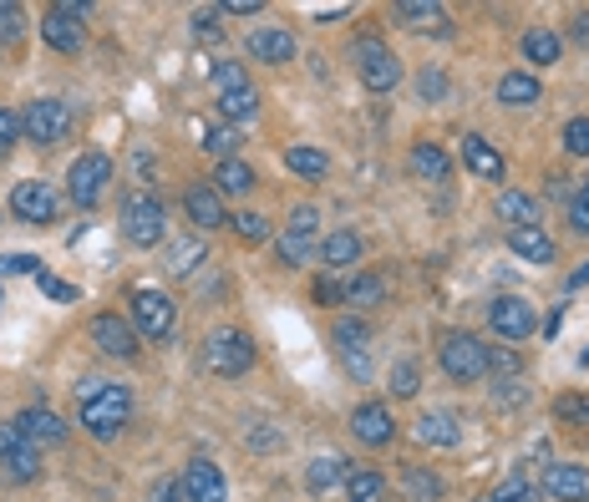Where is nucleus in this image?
Segmentation results:
<instances>
[{
  "instance_id": "nucleus-1",
  "label": "nucleus",
  "mask_w": 589,
  "mask_h": 502,
  "mask_svg": "<svg viewBox=\"0 0 589 502\" xmlns=\"http://www.w3.org/2000/svg\"><path fill=\"white\" fill-rule=\"evenodd\" d=\"M77 417L97 442H118L128 417H133V391L118 381H102V376H87L77 386Z\"/></svg>"
},
{
  "instance_id": "nucleus-2",
  "label": "nucleus",
  "mask_w": 589,
  "mask_h": 502,
  "mask_svg": "<svg viewBox=\"0 0 589 502\" xmlns=\"http://www.w3.org/2000/svg\"><path fill=\"white\" fill-rule=\"evenodd\" d=\"M437 360H443V376L457 386H473L488 376V346L473 330H447L443 346H437Z\"/></svg>"
},
{
  "instance_id": "nucleus-3",
  "label": "nucleus",
  "mask_w": 589,
  "mask_h": 502,
  "mask_svg": "<svg viewBox=\"0 0 589 502\" xmlns=\"http://www.w3.org/2000/svg\"><path fill=\"white\" fill-rule=\"evenodd\" d=\"M163 234H169V208L153 193H133L122 204V239L133 249H153V244H163Z\"/></svg>"
},
{
  "instance_id": "nucleus-4",
  "label": "nucleus",
  "mask_w": 589,
  "mask_h": 502,
  "mask_svg": "<svg viewBox=\"0 0 589 502\" xmlns=\"http://www.w3.org/2000/svg\"><path fill=\"white\" fill-rule=\"evenodd\" d=\"M254 340L244 330H214L204 340V366L214 376H224V381H234V376H244V371H254Z\"/></svg>"
},
{
  "instance_id": "nucleus-5",
  "label": "nucleus",
  "mask_w": 589,
  "mask_h": 502,
  "mask_svg": "<svg viewBox=\"0 0 589 502\" xmlns=\"http://www.w3.org/2000/svg\"><path fill=\"white\" fill-rule=\"evenodd\" d=\"M92 16V6H82V0H61V6H51L47 16H41V41H47L51 51H61V57H77L82 51V21Z\"/></svg>"
},
{
  "instance_id": "nucleus-6",
  "label": "nucleus",
  "mask_w": 589,
  "mask_h": 502,
  "mask_svg": "<svg viewBox=\"0 0 589 502\" xmlns=\"http://www.w3.org/2000/svg\"><path fill=\"white\" fill-rule=\"evenodd\" d=\"M108 183H112V157L108 153H82L72 167H67V198H72L77 208L102 204Z\"/></svg>"
},
{
  "instance_id": "nucleus-7",
  "label": "nucleus",
  "mask_w": 589,
  "mask_h": 502,
  "mask_svg": "<svg viewBox=\"0 0 589 502\" xmlns=\"http://www.w3.org/2000/svg\"><path fill=\"white\" fill-rule=\"evenodd\" d=\"M21 127L37 147H57V143H67V132H72V107H67L61 96H37V102L21 112Z\"/></svg>"
},
{
  "instance_id": "nucleus-8",
  "label": "nucleus",
  "mask_w": 589,
  "mask_h": 502,
  "mask_svg": "<svg viewBox=\"0 0 589 502\" xmlns=\"http://www.w3.org/2000/svg\"><path fill=\"white\" fill-rule=\"evenodd\" d=\"M351 61H356V72H362V82L372 86V92H392V86L402 82L397 51L386 47V41H376V37H362V41H356V47H351Z\"/></svg>"
},
{
  "instance_id": "nucleus-9",
  "label": "nucleus",
  "mask_w": 589,
  "mask_h": 502,
  "mask_svg": "<svg viewBox=\"0 0 589 502\" xmlns=\"http://www.w3.org/2000/svg\"><path fill=\"white\" fill-rule=\"evenodd\" d=\"M173 325H179V310H173V299L163 289L143 285L133 289V330L148 335V340H169Z\"/></svg>"
},
{
  "instance_id": "nucleus-10",
  "label": "nucleus",
  "mask_w": 589,
  "mask_h": 502,
  "mask_svg": "<svg viewBox=\"0 0 589 502\" xmlns=\"http://www.w3.org/2000/svg\"><path fill=\"white\" fill-rule=\"evenodd\" d=\"M11 214L21 224H57L61 218V193L47 178H26L11 188Z\"/></svg>"
},
{
  "instance_id": "nucleus-11",
  "label": "nucleus",
  "mask_w": 589,
  "mask_h": 502,
  "mask_svg": "<svg viewBox=\"0 0 589 502\" xmlns=\"http://www.w3.org/2000/svg\"><path fill=\"white\" fill-rule=\"evenodd\" d=\"M336 350H341V360H346V371L356 376V381H372V325L362 320V315H341L336 320Z\"/></svg>"
},
{
  "instance_id": "nucleus-12",
  "label": "nucleus",
  "mask_w": 589,
  "mask_h": 502,
  "mask_svg": "<svg viewBox=\"0 0 589 502\" xmlns=\"http://www.w3.org/2000/svg\"><path fill=\"white\" fill-rule=\"evenodd\" d=\"M0 472H6V482H37L41 478V447L26 442L11 421L0 427Z\"/></svg>"
},
{
  "instance_id": "nucleus-13",
  "label": "nucleus",
  "mask_w": 589,
  "mask_h": 502,
  "mask_svg": "<svg viewBox=\"0 0 589 502\" xmlns=\"http://www.w3.org/2000/svg\"><path fill=\"white\" fill-rule=\"evenodd\" d=\"M488 325H494L504 340H529V335L539 330V315H534V305L524 295H498L494 305H488Z\"/></svg>"
},
{
  "instance_id": "nucleus-14",
  "label": "nucleus",
  "mask_w": 589,
  "mask_h": 502,
  "mask_svg": "<svg viewBox=\"0 0 589 502\" xmlns=\"http://www.w3.org/2000/svg\"><path fill=\"white\" fill-rule=\"evenodd\" d=\"M183 214H189V224L199 228V234H214V228L229 224L224 193H219L214 183H189V188H183Z\"/></svg>"
},
{
  "instance_id": "nucleus-15",
  "label": "nucleus",
  "mask_w": 589,
  "mask_h": 502,
  "mask_svg": "<svg viewBox=\"0 0 589 502\" xmlns=\"http://www.w3.org/2000/svg\"><path fill=\"white\" fill-rule=\"evenodd\" d=\"M351 437L366 447H392L397 442V417H392V407H382V401H362V407L351 411Z\"/></svg>"
},
{
  "instance_id": "nucleus-16",
  "label": "nucleus",
  "mask_w": 589,
  "mask_h": 502,
  "mask_svg": "<svg viewBox=\"0 0 589 502\" xmlns=\"http://www.w3.org/2000/svg\"><path fill=\"white\" fill-rule=\"evenodd\" d=\"M92 346L112 360H133L138 356V330L133 320H122V315H97L92 320Z\"/></svg>"
},
{
  "instance_id": "nucleus-17",
  "label": "nucleus",
  "mask_w": 589,
  "mask_h": 502,
  "mask_svg": "<svg viewBox=\"0 0 589 502\" xmlns=\"http://www.w3.org/2000/svg\"><path fill=\"white\" fill-rule=\"evenodd\" d=\"M183 492H189V502H229V482L209 457H193L183 467Z\"/></svg>"
},
{
  "instance_id": "nucleus-18",
  "label": "nucleus",
  "mask_w": 589,
  "mask_h": 502,
  "mask_svg": "<svg viewBox=\"0 0 589 502\" xmlns=\"http://www.w3.org/2000/svg\"><path fill=\"white\" fill-rule=\"evenodd\" d=\"M463 163H468V173H473V178H483V183H504L508 178L504 153H498L483 132H468V137H463Z\"/></svg>"
},
{
  "instance_id": "nucleus-19",
  "label": "nucleus",
  "mask_w": 589,
  "mask_h": 502,
  "mask_svg": "<svg viewBox=\"0 0 589 502\" xmlns=\"http://www.w3.org/2000/svg\"><path fill=\"white\" fill-rule=\"evenodd\" d=\"M544 492L559 498V502H589V467L549 462V467H544Z\"/></svg>"
},
{
  "instance_id": "nucleus-20",
  "label": "nucleus",
  "mask_w": 589,
  "mask_h": 502,
  "mask_svg": "<svg viewBox=\"0 0 589 502\" xmlns=\"http://www.w3.org/2000/svg\"><path fill=\"white\" fill-rule=\"evenodd\" d=\"M11 427L21 431L26 442H37V447H61V442H67V421H61L57 411H47V407H26Z\"/></svg>"
},
{
  "instance_id": "nucleus-21",
  "label": "nucleus",
  "mask_w": 589,
  "mask_h": 502,
  "mask_svg": "<svg viewBox=\"0 0 589 502\" xmlns=\"http://www.w3.org/2000/svg\"><path fill=\"white\" fill-rule=\"evenodd\" d=\"M244 51H250L254 61H265V66H285V61H295V37L280 31V25H260V31H250Z\"/></svg>"
},
{
  "instance_id": "nucleus-22",
  "label": "nucleus",
  "mask_w": 589,
  "mask_h": 502,
  "mask_svg": "<svg viewBox=\"0 0 589 502\" xmlns=\"http://www.w3.org/2000/svg\"><path fill=\"white\" fill-rule=\"evenodd\" d=\"M494 208H498V218H504L508 228H539V224H544V208H539V198H534V193L504 188Z\"/></svg>"
},
{
  "instance_id": "nucleus-23",
  "label": "nucleus",
  "mask_w": 589,
  "mask_h": 502,
  "mask_svg": "<svg viewBox=\"0 0 589 502\" xmlns=\"http://www.w3.org/2000/svg\"><path fill=\"white\" fill-rule=\"evenodd\" d=\"M412 437H417L422 447H457L463 442V427H457L453 417H447V411H422L417 421H412Z\"/></svg>"
},
{
  "instance_id": "nucleus-24",
  "label": "nucleus",
  "mask_w": 589,
  "mask_h": 502,
  "mask_svg": "<svg viewBox=\"0 0 589 502\" xmlns=\"http://www.w3.org/2000/svg\"><path fill=\"white\" fill-rule=\"evenodd\" d=\"M508 249H514L518 259H529V264H554V259H559V244L544 234V224L539 228H508Z\"/></svg>"
},
{
  "instance_id": "nucleus-25",
  "label": "nucleus",
  "mask_w": 589,
  "mask_h": 502,
  "mask_svg": "<svg viewBox=\"0 0 589 502\" xmlns=\"http://www.w3.org/2000/svg\"><path fill=\"white\" fill-rule=\"evenodd\" d=\"M412 173L417 178H427V183H447L453 178V157H447V147L443 143H412Z\"/></svg>"
},
{
  "instance_id": "nucleus-26",
  "label": "nucleus",
  "mask_w": 589,
  "mask_h": 502,
  "mask_svg": "<svg viewBox=\"0 0 589 502\" xmlns=\"http://www.w3.org/2000/svg\"><path fill=\"white\" fill-rule=\"evenodd\" d=\"M392 16H397L407 31H447V11L437 6V0H397L392 6Z\"/></svg>"
},
{
  "instance_id": "nucleus-27",
  "label": "nucleus",
  "mask_w": 589,
  "mask_h": 502,
  "mask_svg": "<svg viewBox=\"0 0 589 502\" xmlns=\"http://www.w3.org/2000/svg\"><path fill=\"white\" fill-rule=\"evenodd\" d=\"M539 96H544L539 76H529V72H504L498 76V102H504V107H534Z\"/></svg>"
},
{
  "instance_id": "nucleus-28",
  "label": "nucleus",
  "mask_w": 589,
  "mask_h": 502,
  "mask_svg": "<svg viewBox=\"0 0 589 502\" xmlns=\"http://www.w3.org/2000/svg\"><path fill=\"white\" fill-rule=\"evenodd\" d=\"M346 502H386V478L376 467H356L346 472Z\"/></svg>"
},
{
  "instance_id": "nucleus-29",
  "label": "nucleus",
  "mask_w": 589,
  "mask_h": 502,
  "mask_svg": "<svg viewBox=\"0 0 589 502\" xmlns=\"http://www.w3.org/2000/svg\"><path fill=\"white\" fill-rule=\"evenodd\" d=\"M254 183H260V178H254V167H250V163H240V157H229V163H219V167H214V188L224 193V198H244V193H250Z\"/></svg>"
},
{
  "instance_id": "nucleus-30",
  "label": "nucleus",
  "mask_w": 589,
  "mask_h": 502,
  "mask_svg": "<svg viewBox=\"0 0 589 502\" xmlns=\"http://www.w3.org/2000/svg\"><path fill=\"white\" fill-rule=\"evenodd\" d=\"M321 259L331 264V269H346V264H356V259H362V239H356L351 228H336V234H325Z\"/></svg>"
},
{
  "instance_id": "nucleus-31",
  "label": "nucleus",
  "mask_w": 589,
  "mask_h": 502,
  "mask_svg": "<svg viewBox=\"0 0 589 502\" xmlns=\"http://www.w3.org/2000/svg\"><path fill=\"white\" fill-rule=\"evenodd\" d=\"M219 117H224L229 127L254 122V117H260V92H254V86H244V92H224V96H219Z\"/></svg>"
},
{
  "instance_id": "nucleus-32",
  "label": "nucleus",
  "mask_w": 589,
  "mask_h": 502,
  "mask_svg": "<svg viewBox=\"0 0 589 502\" xmlns=\"http://www.w3.org/2000/svg\"><path fill=\"white\" fill-rule=\"evenodd\" d=\"M346 472H351L346 457H315V462L305 467V488H311V492H331L336 482H346Z\"/></svg>"
},
{
  "instance_id": "nucleus-33",
  "label": "nucleus",
  "mask_w": 589,
  "mask_h": 502,
  "mask_svg": "<svg viewBox=\"0 0 589 502\" xmlns=\"http://www.w3.org/2000/svg\"><path fill=\"white\" fill-rule=\"evenodd\" d=\"M204 259H209L204 239H173V244H169V264H163V269L183 279V275H193V269H199Z\"/></svg>"
},
{
  "instance_id": "nucleus-34",
  "label": "nucleus",
  "mask_w": 589,
  "mask_h": 502,
  "mask_svg": "<svg viewBox=\"0 0 589 502\" xmlns=\"http://www.w3.org/2000/svg\"><path fill=\"white\" fill-rule=\"evenodd\" d=\"M285 167L295 173V178H311L315 183V178H325V173H331V157H325L321 147H301V143H295L285 153Z\"/></svg>"
},
{
  "instance_id": "nucleus-35",
  "label": "nucleus",
  "mask_w": 589,
  "mask_h": 502,
  "mask_svg": "<svg viewBox=\"0 0 589 502\" xmlns=\"http://www.w3.org/2000/svg\"><path fill=\"white\" fill-rule=\"evenodd\" d=\"M402 492H407L412 502H437V498H443V482H437L427 467L407 462V467H402Z\"/></svg>"
},
{
  "instance_id": "nucleus-36",
  "label": "nucleus",
  "mask_w": 589,
  "mask_h": 502,
  "mask_svg": "<svg viewBox=\"0 0 589 502\" xmlns=\"http://www.w3.org/2000/svg\"><path fill=\"white\" fill-rule=\"evenodd\" d=\"M559 37H554L549 25H534V31H524V57L529 61H539V66H554V61H559Z\"/></svg>"
},
{
  "instance_id": "nucleus-37",
  "label": "nucleus",
  "mask_w": 589,
  "mask_h": 502,
  "mask_svg": "<svg viewBox=\"0 0 589 502\" xmlns=\"http://www.w3.org/2000/svg\"><path fill=\"white\" fill-rule=\"evenodd\" d=\"M386 386H392V396H397V401H412V396L422 391V366L412 356H402L397 366H392V376H386Z\"/></svg>"
},
{
  "instance_id": "nucleus-38",
  "label": "nucleus",
  "mask_w": 589,
  "mask_h": 502,
  "mask_svg": "<svg viewBox=\"0 0 589 502\" xmlns=\"http://www.w3.org/2000/svg\"><path fill=\"white\" fill-rule=\"evenodd\" d=\"M554 421L559 427H589V391H565L554 401Z\"/></svg>"
},
{
  "instance_id": "nucleus-39",
  "label": "nucleus",
  "mask_w": 589,
  "mask_h": 502,
  "mask_svg": "<svg viewBox=\"0 0 589 502\" xmlns=\"http://www.w3.org/2000/svg\"><path fill=\"white\" fill-rule=\"evenodd\" d=\"M209 76H214L219 96H224V92H244V86H250V66H244V61H214V66H209Z\"/></svg>"
},
{
  "instance_id": "nucleus-40",
  "label": "nucleus",
  "mask_w": 589,
  "mask_h": 502,
  "mask_svg": "<svg viewBox=\"0 0 589 502\" xmlns=\"http://www.w3.org/2000/svg\"><path fill=\"white\" fill-rule=\"evenodd\" d=\"M386 299V285L376 275H356L346 285V305H362V310H372V305H382Z\"/></svg>"
},
{
  "instance_id": "nucleus-41",
  "label": "nucleus",
  "mask_w": 589,
  "mask_h": 502,
  "mask_svg": "<svg viewBox=\"0 0 589 502\" xmlns=\"http://www.w3.org/2000/svg\"><path fill=\"white\" fill-rule=\"evenodd\" d=\"M483 502H539V488L529 478H504Z\"/></svg>"
},
{
  "instance_id": "nucleus-42",
  "label": "nucleus",
  "mask_w": 589,
  "mask_h": 502,
  "mask_svg": "<svg viewBox=\"0 0 589 502\" xmlns=\"http://www.w3.org/2000/svg\"><path fill=\"white\" fill-rule=\"evenodd\" d=\"M275 254H280V264H290V269H295V264H305L315 254V239H305V234H290V228H285Z\"/></svg>"
},
{
  "instance_id": "nucleus-43",
  "label": "nucleus",
  "mask_w": 589,
  "mask_h": 502,
  "mask_svg": "<svg viewBox=\"0 0 589 502\" xmlns=\"http://www.w3.org/2000/svg\"><path fill=\"white\" fill-rule=\"evenodd\" d=\"M234 234H240L244 244H265L270 239V218L254 214V208H244V214H234Z\"/></svg>"
},
{
  "instance_id": "nucleus-44",
  "label": "nucleus",
  "mask_w": 589,
  "mask_h": 502,
  "mask_svg": "<svg viewBox=\"0 0 589 502\" xmlns=\"http://www.w3.org/2000/svg\"><path fill=\"white\" fill-rule=\"evenodd\" d=\"M234 147H240V132H234V127H209L204 132V153L219 157V163H229V157H234Z\"/></svg>"
},
{
  "instance_id": "nucleus-45",
  "label": "nucleus",
  "mask_w": 589,
  "mask_h": 502,
  "mask_svg": "<svg viewBox=\"0 0 589 502\" xmlns=\"http://www.w3.org/2000/svg\"><path fill=\"white\" fill-rule=\"evenodd\" d=\"M21 31H26V11L16 6V0H0V41H21Z\"/></svg>"
},
{
  "instance_id": "nucleus-46",
  "label": "nucleus",
  "mask_w": 589,
  "mask_h": 502,
  "mask_svg": "<svg viewBox=\"0 0 589 502\" xmlns=\"http://www.w3.org/2000/svg\"><path fill=\"white\" fill-rule=\"evenodd\" d=\"M565 153L569 157H589V117H569L565 122Z\"/></svg>"
},
{
  "instance_id": "nucleus-47",
  "label": "nucleus",
  "mask_w": 589,
  "mask_h": 502,
  "mask_svg": "<svg viewBox=\"0 0 589 502\" xmlns=\"http://www.w3.org/2000/svg\"><path fill=\"white\" fill-rule=\"evenodd\" d=\"M37 289L47 299H57V305H77V285H67V279H57V275H47V269H41L37 275Z\"/></svg>"
},
{
  "instance_id": "nucleus-48",
  "label": "nucleus",
  "mask_w": 589,
  "mask_h": 502,
  "mask_svg": "<svg viewBox=\"0 0 589 502\" xmlns=\"http://www.w3.org/2000/svg\"><path fill=\"white\" fill-rule=\"evenodd\" d=\"M0 275H41V259L37 254H0Z\"/></svg>"
},
{
  "instance_id": "nucleus-49",
  "label": "nucleus",
  "mask_w": 589,
  "mask_h": 502,
  "mask_svg": "<svg viewBox=\"0 0 589 502\" xmlns=\"http://www.w3.org/2000/svg\"><path fill=\"white\" fill-rule=\"evenodd\" d=\"M488 371H494V376H518V371H524V360H518L508 346H488Z\"/></svg>"
},
{
  "instance_id": "nucleus-50",
  "label": "nucleus",
  "mask_w": 589,
  "mask_h": 502,
  "mask_svg": "<svg viewBox=\"0 0 589 502\" xmlns=\"http://www.w3.org/2000/svg\"><path fill=\"white\" fill-rule=\"evenodd\" d=\"M569 228H575V234H585V239H589V183L575 193V198H569Z\"/></svg>"
},
{
  "instance_id": "nucleus-51",
  "label": "nucleus",
  "mask_w": 589,
  "mask_h": 502,
  "mask_svg": "<svg viewBox=\"0 0 589 502\" xmlns=\"http://www.w3.org/2000/svg\"><path fill=\"white\" fill-rule=\"evenodd\" d=\"M16 137H26V127H21V112L0 107V153H6V147H16Z\"/></svg>"
},
{
  "instance_id": "nucleus-52",
  "label": "nucleus",
  "mask_w": 589,
  "mask_h": 502,
  "mask_svg": "<svg viewBox=\"0 0 589 502\" xmlns=\"http://www.w3.org/2000/svg\"><path fill=\"white\" fill-rule=\"evenodd\" d=\"M315 224H321V214H315V208L311 204H301V208H295V214H290V234H305V239H315Z\"/></svg>"
},
{
  "instance_id": "nucleus-53",
  "label": "nucleus",
  "mask_w": 589,
  "mask_h": 502,
  "mask_svg": "<svg viewBox=\"0 0 589 502\" xmlns=\"http://www.w3.org/2000/svg\"><path fill=\"white\" fill-rule=\"evenodd\" d=\"M183 498H189V492H183V478H158L148 502H183Z\"/></svg>"
},
{
  "instance_id": "nucleus-54",
  "label": "nucleus",
  "mask_w": 589,
  "mask_h": 502,
  "mask_svg": "<svg viewBox=\"0 0 589 502\" xmlns=\"http://www.w3.org/2000/svg\"><path fill=\"white\" fill-rule=\"evenodd\" d=\"M417 92L427 96V102H443V96H447V76L443 72H422L417 76Z\"/></svg>"
},
{
  "instance_id": "nucleus-55",
  "label": "nucleus",
  "mask_w": 589,
  "mask_h": 502,
  "mask_svg": "<svg viewBox=\"0 0 589 502\" xmlns=\"http://www.w3.org/2000/svg\"><path fill=\"white\" fill-rule=\"evenodd\" d=\"M315 299H321V305H341V299H346V285H341V279H315Z\"/></svg>"
},
{
  "instance_id": "nucleus-56",
  "label": "nucleus",
  "mask_w": 589,
  "mask_h": 502,
  "mask_svg": "<svg viewBox=\"0 0 589 502\" xmlns=\"http://www.w3.org/2000/svg\"><path fill=\"white\" fill-rule=\"evenodd\" d=\"M193 31H199V37H224V25H219V11H199L193 16Z\"/></svg>"
},
{
  "instance_id": "nucleus-57",
  "label": "nucleus",
  "mask_w": 589,
  "mask_h": 502,
  "mask_svg": "<svg viewBox=\"0 0 589 502\" xmlns=\"http://www.w3.org/2000/svg\"><path fill=\"white\" fill-rule=\"evenodd\" d=\"M494 401H504V407H518V401H524V386H518V381H498L494 386Z\"/></svg>"
},
{
  "instance_id": "nucleus-58",
  "label": "nucleus",
  "mask_w": 589,
  "mask_h": 502,
  "mask_svg": "<svg viewBox=\"0 0 589 502\" xmlns=\"http://www.w3.org/2000/svg\"><path fill=\"white\" fill-rule=\"evenodd\" d=\"M219 11H229V16H260L265 6H260V0H224Z\"/></svg>"
},
{
  "instance_id": "nucleus-59",
  "label": "nucleus",
  "mask_w": 589,
  "mask_h": 502,
  "mask_svg": "<svg viewBox=\"0 0 589 502\" xmlns=\"http://www.w3.org/2000/svg\"><path fill=\"white\" fill-rule=\"evenodd\" d=\"M569 37H575L579 47H589V11H575V21H569Z\"/></svg>"
},
{
  "instance_id": "nucleus-60",
  "label": "nucleus",
  "mask_w": 589,
  "mask_h": 502,
  "mask_svg": "<svg viewBox=\"0 0 589 502\" xmlns=\"http://www.w3.org/2000/svg\"><path fill=\"white\" fill-rule=\"evenodd\" d=\"M579 285H589V264H585V269H575V275H569V289H579Z\"/></svg>"
}]
</instances>
